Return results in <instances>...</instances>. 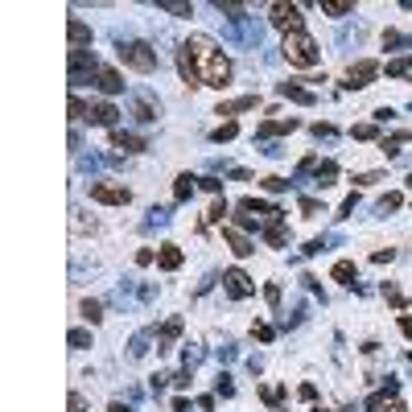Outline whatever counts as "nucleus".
<instances>
[{
    "label": "nucleus",
    "mask_w": 412,
    "mask_h": 412,
    "mask_svg": "<svg viewBox=\"0 0 412 412\" xmlns=\"http://www.w3.org/2000/svg\"><path fill=\"white\" fill-rule=\"evenodd\" d=\"M276 91L284 95V99H293V103H305V107H314V103H318V95L305 91V87H297V83H280Z\"/></svg>",
    "instance_id": "obj_16"
},
{
    "label": "nucleus",
    "mask_w": 412,
    "mask_h": 412,
    "mask_svg": "<svg viewBox=\"0 0 412 412\" xmlns=\"http://www.w3.org/2000/svg\"><path fill=\"white\" fill-rule=\"evenodd\" d=\"M301 400H318V388L314 383H301Z\"/></svg>",
    "instance_id": "obj_47"
},
{
    "label": "nucleus",
    "mask_w": 412,
    "mask_h": 412,
    "mask_svg": "<svg viewBox=\"0 0 412 412\" xmlns=\"http://www.w3.org/2000/svg\"><path fill=\"white\" fill-rule=\"evenodd\" d=\"M87 112H91V103H83L79 95L70 99V120H87Z\"/></svg>",
    "instance_id": "obj_32"
},
{
    "label": "nucleus",
    "mask_w": 412,
    "mask_h": 412,
    "mask_svg": "<svg viewBox=\"0 0 412 412\" xmlns=\"http://www.w3.org/2000/svg\"><path fill=\"white\" fill-rule=\"evenodd\" d=\"M321 13H326V17H346V13H355V4H351V0H326Z\"/></svg>",
    "instance_id": "obj_22"
},
{
    "label": "nucleus",
    "mask_w": 412,
    "mask_h": 412,
    "mask_svg": "<svg viewBox=\"0 0 412 412\" xmlns=\"http://www.w3.org/2000/svg\"><path fill=\"white\" fill-rule=\"evenodd\" d=\"M223 239H227V243H231V252H235L239 260L256 252V243H252V239H247V235H243V231H239V227H231V223H227V227H223Z\"/></svg>",
    "instance_id": "obj_11"
},
{
    "label": "nucleus",
    "mask_w": 412,
    "mask_h": 412,
    "mask_svg": "<svg viewBox=\"0 0 412 412\" xmlns=\"http://www.w3.org/2000/svg\"><path fill=\"white\" fill-rule=\"evenodd\" d=\"M400 334H409V338H412V314H404V318H400Z\"/></svg>",
    "instance_id": "obj_49"
},
{
    "label": "nucleus",
    "mask_w": 412,
    "mask_h": 412,
    "mask_svg": "<svg viewBox=\"0 0 412 412\" xmlns=\"http://www.w3.org/2000/svg\"><path fill=\"white\" fill-rule=\"evenodd\" d=\"M219 396H235V383H231L227 375H219Z\"/></svg>",
    "instance_id": "obj_46"
},
{
    "label": "nucleus",
    "mask_w": 412,
    "mask_h": 412,
    "mask_svg": "<svg viewBox=\"0 0 412 412\" xmlns=\"http://www.w3.org/2000/svg\"><path fill=\"white\" fill-rule=\"evenodd\" d=\"M223 215H227V202H215V206L202 215V227H211V223H223Z\"/></svg>",
    "instance_id": "obj_28"
},
{
    "label": "nucleus",
    "mask_w": 412,
    "mask_h": 412,
    "mask_svg": "<svg viewBox=\"0 0 412 412\" xmlns=\"http://www.w3.org/2000/svg\"><path fill=\"white\" fill-rule=\"evenodd\" d=\"M268 21H273L284 38H289V33H305V29H301V21H305V17H301V4L276 0V4H268Z\"/></svg>",
    "instance_id": "obj_5"
},
{
    "label": "nucleus",
    "mask_w": 412,
    "mask_h": 412,
    "mask_svg": "<svg viewBox=\"0 0 412 412\" xmlns=\"http://www.w3.org/2000/svg\"><path fill=\"white\" fill-rule=\"evenodd\" d=\"M383 182V174H355V185H375Z\"/></svg>",
    "instance_id": "obj_41"
},
{
    "label": "nucleus",
    "mask_w": 412,
    "mask_h": 412,
    "mask_svg": "<svg viewBox=\"0 0 412 412\" xmlns=\"http://www.w3.org/2000/svg\"><path fill=\"white\" fill-rule=\"evenodd\" d=\"M330 276H334V280H338V284H355V264H351V260H338V264H334V268H330Z\"/></svg>",
    "instance_id": "obj_20"
},
{
    "label": "nucleus",
    "mask_w": 412,
    "mask_h": 412,
    "mask_svg": "<svg viewBox=\"0 0 412 412\" xmlns=\"http://www.w3.org/2000/svg\"><path fill=\"white\" fill-rule=\"evenodd\" d=\"M301 215H305V219H318L321 202H318V198H301Z\"/></svg>",
    "instance_id": "obj_35"
},
{
    "label": "nucleus",
    "mask_w": 412,
    "mask_h": 412,
    "mask_svg": "<svg viewBox=\"0 0 412 412\" xmlns=\"http://www.w3.org/2000/svg\"><path fill=\"white\" fill-rule=\"evenodd\" d=\"M132 116H137L140 124H153V120H157V107H153L148 99H137V103H132Z\"/></svg>",
    "instance_id": "obj_21"
},
{
    "label": "nucleus",
    "mask_w": 412,
    "mask_h": 412,
    "mask_svg": "<svg viewBox=\"0 0 412 412\" xmlns=\"http://www.w3.org/2000/svg\"><path fill=\"white\" fill-rule=\"evenodd\" d=\"M116 58H120L128 70H137V75H153V70L161 66L157 49L148 46V42H120V46H116Z\"/></svg>",
    "instance_id": "obj_3"
},
{
    "label": "nucleus",
    "mask_w": 412,
    "mask_h": 412,
    "mask_svg": "<svg viewBox=\"0 0 412 412\" xmlns=\"http://www.w3.org/2000/svg\"><path fill=\"white\" fill-rule=\"evenodd\" d=\"M87 194H91L95 202H103V206H128L132 202V190L120 182H91Z\"/></svg>",
    "instance_id": "obj_6"
},
{
    "label": "nucleus",
    "mask_w": 412,
    "mask_h": 412,
    "mask_svg": "<svg viewBox=\"0 0 412 412\" xmlns=\"http://www.w3.org/2000/svg\"><path fill=\"white\" fill-rule=\"evenodd\" d=\"M314 137H334V124H314Z\"/></svg>",
    "instance_id": "obj_48"
},
{
    "label": "nucleus",
    "mask_w": 412,
    "mask_h": 412,
    "mask_svg": "<svg viewBox=\"0 0 412 412\" xmlns=\"http://www.w3.org/2000/svg\"><path fill=\"white\" fill-rule=\"evenodd\" d=\"M178 54L190 62V70L198 75V83H202V87H219V91H223V87L231 83V58L215 46L211 38H202V33H198V38H190Z\"/></svg>",
    "instance_id": "obj_1"
},
{
    "label": "nucleus",
    "mask_w": 412,
    "mask_h": 412,
    "mask_svg": "<svg viewBox=\"0 0 412 412\" xmlns=\"http://www.w3.org/2000/svg\"><path fill=\"white\" fill-rule=\"evenodd\" d=\"M409 70H412V58H400V62H388V75H392V79H404Z\"/></svg>",
    "instance_id": "obj_31"
},
{
    "label": "nucleus",
    "mask_w": 412,
    "mask_h": 412,
    "mask_svg": "<svg viewBox=\"0 0 412 412\" xmlns=\"http://www.w3.org/2000/svg\"><path fill=\"white\" fill-rule=\"evenodd\" d=\"M264 190H268V194H280V190H289V182H284V178H264Z\"/></svg>",
    "instance_id": "obj_39"
},
{
    "label": "nucleus",
    "mask_w": 412,
    "mask_h": 412,
    "mask_svg": "<svg viewBox=\"0 0 412 412\" xmlns=\"http://www.w3.org/2000/svg\"><path fill=\"white\" fill-rule=\"evenodd\" d=\"M409 132H396V137H392V140H388V137H383V153H388V157H396V153H400V144H409Z\"/></svg>",
    "instance_id": "obj_29"
},
{
    "label": "nucleus",
    "mask_w": 412,
    "mask_h": 412,
    "mask_svg": "<svg viewBox=\"0 0 412 412\" xmlns=\"http://www.w3.org/2000/svg\"><path fill=\"white\" fill-rule=\"evenodd\" d=\"M264 297H268V305H280V284H268V289H264Z\"/></svg>",
    "instance_id": "obj_45"
},
{
    "label": "nucleus",
    "mask_w": 412,
    "mask_h": 412,
    "mask_svg": "<svg viewBox=\"0 0 412 412\" xmlns=\"http://www.w3.org/2000/svg\"><path fill=\"white\" fill-rule=\"evenodd\" d=\"M260 396H264L268 404H276V409H280V400H284V388H260Z\"/></svg>",
    "instance_id": "obj_36"
},
{
    "label": "nucleus",
    "mask_w": 412,
    "mask_h": 412,
    "mask_svg": "<svg viewBox=\"0 0 412 412\" xmlns=\"http://www.w3.org/2000/svg\"><path fill=\"white\" fill-rule=\"evenodd\" d=\"M107 412H132V409H128V404H120V400H112V409H107Z\"/></svg>",
    "instance_id": "obj_50"
},
{
    "label": "nucleus",
    "mask_w": 412,
    "mask_h": 412,
    "mask_svg": "<svg viewBox=\"0 0 412 412\" xmlns=\"http://www.w3.org/2000/svg\"><path fill=\"white\" fill-rule=\"evenodd\" d=\"M198 185H202V190H211V194H219V190H223L219 178H198Z\"/></svg>",
    "instance_id": "obj_44"
},
{
    "label": "nucleus",
    "mask_w": 412,
    "mask_h": 412,
    "mask_svg": "<svg viewBox=\"0 0 412 412\" xmlns=\"http://www.w3.org/2000/svg\"><path fill=\"white\" fill-rule=\"evenodd\" d=\"M182 247H178V243H161V252H157V264H161V268H165V273H178V268H182Z\"/></svg>",
    "instance_id": "obj_14"
},
{
    "label": "nucleus",
    "mask_w": 412,
    "mask_h": 412,
    "mask_svg": "<svg viewBox=\"0 0 412 412\" xmlns=\"http://www.w3.org/2000/svg\"><path fill=\"white\" fill-rule=\"evenodd\" d=\"M235 132H239V128H235V120H227V124H219V128L211 132V140H215V144H223V140H235Z\"/></svg>",
    "instance_id": "obj_27"
},
{
    "label": "nucleus",
    "mask_w": 412,
    "mask_h": 412,
    "mask_svg": "<svg viewBox=\"0 0 412 412\" xmlns=\"http://www.w3.org/2000/svg\"><path fill=\"white\" fill-rule=\"evenodd\" d=\"M392 260H396V252H392V247H388V252H375V256H371V264H392Z\"/></svg>",
    "instance_id": "obj_43"
},
{
    "label": "nucleus",
    "mask_w": 412,
    "mask_h": 412,
    "mask_svg": "<svg viewBox=\"0 0 412 412\" xmlns=\"http://www.w3.org/2000/svg\"><path fill=\"white\" fill-rule=\"evenodd\" d=\"M194 185H198V178H190V174H182V178L174 182V198H178V202H185V198L194 194Z\"/></svg>",
    "instance_id": "obj_23"
},
{
    "label": "nucleus",
    "mask_w": 412,
    "mask_h": 412,
    "mask_svg": "<svg viewBox=\"0 0 412 412\" xmlns=\"http://www.w3.org/2000/svg\"><path fill=\"white\" fill-rule=\"evenodd\" d=\"M144 342H148V334H137V338H132V351H128V355H132V359H140V355H144V351H148V346H144Z\"/></svg>",
    "instance_id": "obj_38"
},
{
    "label": "nucleus",
    "mask_w": 412,
    "mask_h": 412,
    "mask_svg": "<svg viewBox=\"0 0 412 412\" xmlns=\"http://www.w3.org/2000/svg\"><path fill=\"white\" fill-rule=\"evenodd\" d=\"M83 83H95L103 95L124 91V79H120V70L103 66L95 54H70V87H83Z\"/></svg>",
    "instance_id": "obj_2"
},
{
    "label": "nucleus",
    "mask_w": 412,
    "mask_h": 412,
    "mask_svg": "<svg viewBox=\"0 0 412 412\" xmlns=\"http://www.w3.org/2000/svg\"><path fill=\"white\" fill-rule=\"evenodd\" d=\"M280 54H284V62L289 66H318V58H321V49H318V42L310 38V33H289L284 38V46H280Z\"/></svg>",
    "instance_id": "obj_4"
},
{
    "label": "nucleus",
    "mask_w": 412,
    "mask_h": 412,
    "mask_svg": "<svg viewBox=\"0 0 412 412\" xmlns=\"http://www.w3.org/2000/svg\"><path fill=\"white\" fill-rule=\"evenodd\" d=\"M260 99L256 95H243V99H231V103H219V116H239V112H252Z\"/></svg>",
    "instance_id": "obj_17"
},
{
    "label": "nucleus",
    "mask_w": 412,
    "mask_h": 412,
    "mask_svg": "<svg viewBox=\"0 0 412 412\" xmlns=\"http://www.w3.org/2000/svg\"><path fill=\"white\" fill-rule=\"evenodd\" d=\"M66 412H87V400H83L79 392H70V396H66Z\"/></svg>",
    "instance_id": "obj_37"
},
{
    "label": "nucleus",
    "mask_w": 412,
    "mask_h": 412,
    "mask_svg": "<svg viewBox=\"0 0 412 412\" xmlns=\"http://www.w3.org/2000/svg\"><path fill=\"white\" fill-rule=\"evenodd\" d=\"M157 8L169 17H194V4H185V0H157Z\"/></svg>",
    "instance_id": "obj_19"
},
{
    "label": "nucleus",
    "mask_w": 412,
    "mask_h": 412,
    "mask_svg": "<svg viewBox=\"0 0 412 412\" xmlns=\"http://www.w3.org/2000/svg\"><path fill=\"white\" fill-rule=\"evenodd\" d=\"M383 46H412V38H409V33H396V29H388V33H383Z\"/></svg>",
    "instance_id": "obj_33"
},
{
    "label": "nucleus",
    "mask_w": 412,
    "mask_h": 412,
    "mask_svg": "<svg viewBox=\"0 0 412 412\" xmlns=\"http://www.w3.org/2000/svg\"><path fill=\"white\" fill-rule=\"evenodd\" d=\"M264 243L268 247H284V211L276 206V215L264 223Z\"/></svg>",
    "instance_id": "obj_13"
},
{
    "label": "nucleus",
    "mask_w": 412,
    "mask_h": 412,
    "mask_svg": "<svg viewBox=\"0 0 412 412\" xmlns=\"http://www.w3.org/2000/svg\"><path fill=\"white\" fill-rule=\"evenodd\" d=\"M83 318L91 321V326H99V321H103V305H99V301H83Z\"/></svg>",
    "instance_id": "obj_30"
},
{
    "label": "nucleus",
    "mask_w": 412,
    "mask_h": 412,
    "mask_svg": "<svg viewBox=\"0 0 412 412\" xmlns=\"http://www.w3.org/2000/svg\"><path fill=\"white\" fill-rule=\"evenodd\" d=\"M334 182H338V165H334V161H318V169H314V185L326 190V185H334Z\"/></svg>",
    "instance_id": "obj_18"
},
{
    "label": "nucleus",
    "mask_w": 412,
    "mask_h": 412,
    "mask_svg": "<svg viewBox=\"0 0 412 412\" xmlns=\"http://www.w3.org/2000/svg\"><path fill=\"white\" fill-rule=\"evenodd\" d=\"M153 260H157V252H153V247H140V252H137V264H140V268H144V264H153Z\"/></svg>",
    "instance_id": "obj_42"
},
{
    "label": "nucleus",
    "mask_w": 412,
    "mask_h": 412,
    "mask_svg": "<svg viewBox=\"0 0 412 412\" xmlns=\"http://www.w3.org/2000/svg\"><path fill=\"white\" fill-rule=\"evenodd\" d=\"M87 120H91V124H99V128H116V120H120V112H116L112 103H103V99H99V103H91V112H87Z\"/></svg>",
    "instance_id": "obj_12"
},
{
    "label": "nucleus",
    "mask_w": 412,
    "mask_h": 412,
    "mask_svg": "<svg viewBox=\"0 0 412 412\" xmlns=\"http://www.w3.org/2000/svg\"><path fill=\"white\" fill-rule=\"evenodd\" d=\"M66 42H70V54H87V49H91V25L79 21V17H70V25H66Z\"/></svg>",
    "instance_id": "obj_9"
},
{
    "label": "nucleus",
    "mask_w": 412,
    "mask_h": 412,
    "mask_svg": "<svg viewBox=\"0 0 412 412\" xmlns=\"http://www.w3.org/2000/svg\"><path fill=\"white\" fill-rule=\"evenodd\" d=\"M66 342H70V351H87L91 346V330H70Z\"/></svg>",
    "instance_id": "obj_25"
},
{
    "label": "nucleus",
    "mask_w": 412,
    "mask_h": 412,
    "mask_svg": "<svg viewBox=\"0 0 412 412\" xmlns=\"http://www.w3.org/2000/svg\"><path fill=\"white\" fill-rule=\"evenodd\" d=\"M112 144L124 148V153H144L148 148V140L140 137V132H124V128H112Z\"/></svg>",
    "instance_id": "obj_10"
},
{
    "label": "nucleus",
    "mask_w": 412,
    "mask_h": 412,
    "mask_svg": "<svg viewBox=\"0 0 412 412\" xmlns=\"http://www.w3.org/2000/svg\"><path fill=\"white\" fill-rule=\"evenodd\" d=\"M293 128H297V120H293V116H289V120H264V124L256 128V137H260V140H264V137H284V132H293Z\"/></svg>",
    "instance_id": "obj_15"
},
{
    "label": "nucleus",
    "mask_w": 412,
    "mask_h": 412,
    "mask_svg": "<svg viewBox=\"0 0 412 412\" xmlns=\"http://www.w3.org/2000/svg\"><path fill=\"white\" fill-rule=\"evenodd\" d=\"M178 334H182V318H169V321H165V330H161V351H165Z\"/></svg>",
    "instance_id": "obj_26"
},
{
    "label": "nucleus",
    "mask_w": 412,
    "mask_h": 412,
    "mask_svg": "<svg viewBox=\"0 0 412 412\" xmlns=\"http://www.w3.org/2000/svg\"><path fill=\"white\" fill-rule=\"evenodd\" d=\"M379 79V62H371V58H363V62H355L351 70H346V91H363V87H371Z\"/></svg>",
    "instance_id": "obj_7"
},
{
    "label": "nucleus",
    "mask_w": 412,
    "mask_h": 412,
    "mask_svg": "<svg viewBox=\"0 0 412 412\" xmlns=\"http://www.w3.org/2000/svg\"><path fill=\"white\" fill-rule=\"evenodd\" d=\"M223 289H227V297L243 301V297H252V293H256V280L243 273V268H227V273H223Z\"/></svg>",
    "instance_id": "obj_8"
},
{
    "label": "nucleus",
    "mask_w": 412,
    "mask_h": 412,
    "mask_svg": "<svg viewBox=\"0 0 412 412\" xmlns=\"http://www.w3.org/2000/svg\"><path fill=\"white\" fill-rule=\"evenodd\" d=\"M400 202H404L400 194H383V198L375 202V215H392V211H400Z\"/></svg>",
    "instance_id": "obj_24"
},
{
    "label": "nucleus",
    "mask_w": 412,
    "mask_h": 412,
    "mask_svg": "<svg viewBox=\"0 0 412 412\" xmlns=\"http://www.w3.org/2000/svg\"><path fill=\"white\" fill-rule=\"evenodd\" d=\"M379 137V124H355V140H375Z\"/></svg>",
    "instance_id": "obj_34"
},
{
    "label": "nucleus",
    "mask_w": 412,
    "mask_h": 412,
    "mask_svg": "<svg viewBox=\"0 0 412 412\" xmlns=\"http://www.w3.org/2000/svg\"><path fill=\"white\" fill-rule=\"evenodd\" d=\"M252 338H260V342H273V326H252Z\"/></svg>",
    "instance_id": "obj_40"
}]
</instances>
